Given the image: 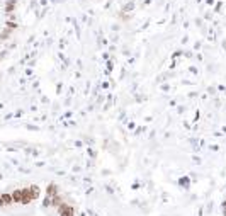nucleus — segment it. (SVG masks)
<instances>
[{
	"mask_svg": "<svg viewBox=\"0 0 226 216\" xmlns=\"http://www.w3.org/2000/svg\"><path fill=\"white\" fill-rule=\"evenodd\" d=\"M58 213H60V216H75V209L71 206H68V204L61 203L58 206Z\"/></svg>",
	"mask_w": 226,
	"mask_h": 216,
	"instance_id": "nucleus-1",
	"label": "nucleus"
},
{
	"mask_svg": "<svg viewBox=\"0 0 226 216\" xmlns=\"http://www.w3.org/2000/svg\"><path fill=\"white\" fill-rule=\"evenodd\" d=\"M44 206H46V208H48V206H51V197H49V196L44 199Z\"/></svg>",
	"mask_w": 226,
	"mask_h": 216,
	"instance_id": "nucleus-11",
	"label": "nucleus"
},
{
	"mask_svg": "<svg viewBox=\"0 0 226 216\" xmlns=\"http://www.w3.org/2000/svg\"><path fill=\"white\" fill-rule=\"evenodd\" d=\"M0 206H3V203H2V196H0Z\"/></svg>",
	"mask_w": 226,
	"mask_h": 216,
	"instance_id": "nucleus-12",
	"label": "nucleus"
},
{
	"mask_svg": "<svg viewBox=\"0 0 226 216\" xmlns=\"http://www.w3.org/2000/svg\"><path fill=\"white\" fill-rule=\"evenodd\" d=\"M9 34H10V29H9V27H7V29L3 31L2 34H0V38H2V39H7V38H9Z\"/></svg>",
	"mask_w": 226,
	"mask_h": 216,
	"instance_id": "nucleus-9",
	"label": "nucleus"
},
{
	"mask_svg": "<svg viewBox=\"0 0 226 216\" xmlns=\"http://www.w3.org/2000/svg\"><path fill=\"white\" fill-rule=\"evenodd\" d=\"M0 196H2V203H3V206H10V204H14L12 194L5 192V194H0Z\"/></svg>",
	"mask_w": 226,
	"mask_h": 216,
	"instance_id": "nucleus-3",
	"label": "nucleus"
},
{
	"mask_svg": "<svg viewBox=\"0 0 226 216\" xmlns=\"http://www.w3.org/2000/svg\"><path fill=\"white\" fill-rule=\"evenodd\" d=\"M14 7H16V0H10V2H7L5 10H7V12H12V10H14Z\"/></svg>",
	"mask_w": 226,
	"mask_h": 216,
	"instance_id": "nucleus-8",
	"label": "nucleus"
},
{
	"mask_svg": "<svg viewBox=\"0 0 226 216\" xmlns=\"http://www.w3.org/2000/svg\"><path fill=\"white\" fill-rule=\"evenodd\" d=\"M29 191H31V197H32V199H38V197H39V187L38 186L29 187Z\"/></svg>",
	"mask_w": 226,
	"mask_h": 216,
	"instance_id": "nucleus-7",
	"label": "nucleus"
},
{
	"mask_svg": "<svg viewBox=\"0 0 226 216\" xmlns=\"http://www.w3.org/2000/svg\"><path fill=\"white\" fill-rule=\"evenodd\" d=\"M63 203V201H61V197H60V194H56V196H53L51 197V206H54V208H58L60 206V204Z\"/></svg>",
	"mask_w": 226,
	"mask_h": 216,
	"instance_id": "nucleus-6",
	"label": "nucleus"
},
{
	"mask_svg": "<svg viewBox=\"0 0 226 216\" xmlns=\"http://www.w3.org/2000/svg\"><path fill=\"white\" fill-rule=\"evenodd\" d=\"M56 194H58V187L54 184H49L48 187H46V196L53 197V196H56Z\"/></svg>",
	"mask_w": 226,
	"mask_h": 216,
	"instance_id": "nucleus-5",
	"label": "nucleus"
},
{
	"mask_svg": "<svg viewBox=\"0 0 226 216\" xmlns=\"http://www.w3.org/2000/svg\"><path fill=\"white\" fill-rule=\"evenodd\" d=\"M12 199H14V203H17V204H21L22 203V189H16L12 192Z\"/></svg>",
	"mask_w": 226,
	"mask_h": 216,
	"instance_id": "nucleus-2",
	"label": "nucleus"
},
{
	"mask_svg": "<svg viewBox=\"0 0 226 216\" xmlns=\"http://www.w3.org/2000/svg\"><path fill=\"white\" fill-rule=\"evenodd\" d=\"M7 27H9L10 31H12V29H16V27H17V24H14V22H7Z\"/></svg>",
	"mask_w": 226,
	"mask_h": 216,
	"instance_id": "nucleus-10",
	"label": "nucleus"
},
{
	"mask_svg": "<svg viewBox=\"0 0 226 216\" xmlns=\"http://www.w3.org/2000/svg\"><path fill=\"white\" fill-rule=\"evenodd\" d=\"M31 201H32L31 191H29V189H22V203H21V204H29Z\"/></svg>",
	"mask_w": 226,
	"mask_h": 216,
	"instance_id": "nucleus-4",
	"label": "nucleus"
}]
</instances>
